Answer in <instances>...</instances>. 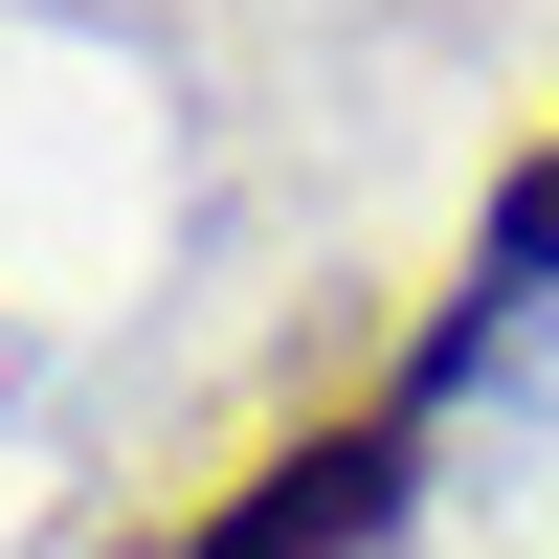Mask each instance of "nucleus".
Segmentation results:
<instances>
[{"mask_svg": "<svg viewBox=\"0 0 559 559\" xmlns=\"http://www.w3.org/2000/svg\"><path fill=\"white\" fill-rule=\"evenodd\" d=\"M381 492H403V426H336V448H292L247 515L179 537V559H336V537H381Z\"/></svg>", "mask_w": 559, "mask_h": 559, "instance_id": "f257e3e1", "label": "nucleus"}, {"mask_svg": "<svg viewBox=\"0 0 559 559\" xmlns=\"http://www.w3.org/2000/svg\"><path fill=\"white\" fill-rule=\"evenodd\" d=\"M515 292H559V157H537V179H492V247H471V313H515Z\"/></svg>", "mask_w": 559, "mask_h": 559, "instance_id": "f03ea898", "label": "nucleus"}]
</instances>
